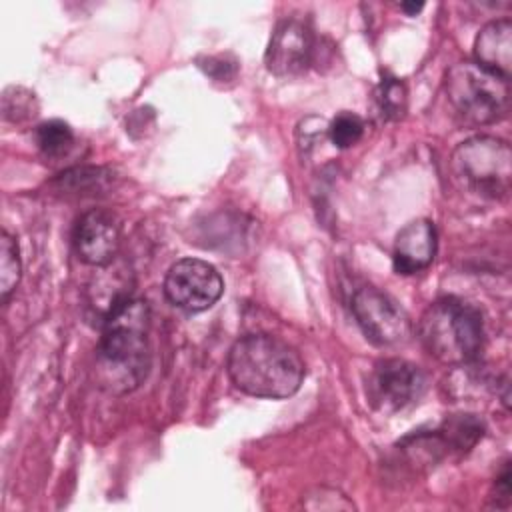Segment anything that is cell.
<instances>
[{
    "label": "cell",
    "instance_id": "cell-4",
    "mask_svg": "<svg viewBox=\"0 0 512 512\" xmlns=\"http://www.w3.org/2000/svg\"><path fill=\"white\" fill-rule=\"evenodd\" d=\"M444 90L456 118L466 126H486L510 110V80L464 60L446 72Z\"/></svg>",
    "mask_w": 512,
    "mask_h": 512
},
{
    "label": "cell",
    "instance_id": "cell-18",
    "mask_svg": "<svg viewBox=\"0 0 512 512\" xmlns=\"http://www.w3.org/2000/svg\"><path fill=\"white\" fill-rule=\"evenodd\" d=\"M2 112H4V118L12 120V122H20V120L34 116L36 114L34 94H30L24 88L10 86L2 94Z\"/></svg>",
    "mask_w": 512,
    "mask_h": 512
},
{
    "label": "cell",
    "instance_id": "cell-19",
    "mask_svg": "<svg viewBox=\"0 0 512 512\" xmlns=\"http://www.w3.org/2000/svg\"><path fill=\"white\" fill-rule=\"evenodd\" d=\"M102 182H104V176L100 168H74L60 174L62 190H70V192H82Z\"/></svg>",
    "mask_w": 512,
    "mask_h": 512
},
{
    "label": "cell",
    "instance_id": "cell-15",
    "mask_svg": "<svg viewBox=\"0 0 512 512\" xmlns=\"http://www.w3.org/2000/svg\"><path fill=\"white\" fill-rule=\"evenodd\" d=\"M374 106L382 120H400L408 108L406 84L396 76H384L374 90Z\"/></svg>",
    "mask_w": 512,
    "mask_h": 512
},
{
    "label": "cell",
    "instance_id": "cell-12",
    "mask_svg": "<svg viewBox=\"0 0 512 512\" xmlns=\"http://www.w3.org/2000/svg\"><path fill=\"white\" fill-rule=\"evenodd\" d=\"M474 62L510 80L512 74V22L508 18L488 22L474 40Z\"/></svg>",
    "mask_w": 512,
    "mask_h": 512
},
{
    "label": "cell",
    "instance_id": "cell-7",
    "mask_svg": "<svg viewBox=\"0 0 512 512\" xmlns=\"http://www.w3.org/2000/svg\"><path fill=\"white\" fill-rule=\"evenodd\" d=\"M428 378L420 366L402 358H384L374 364L368 378V400L384 414L414 406L426 392Z\"/></svg>",
    "mask_w": 512,
    "mask_h": 512
},
{
    "label": "cell",
    "instance_id": "cell-8",
    "mask_svg": "<svg viewBox=\"0 0 512 512\" xmlns=\"http://www.w3.org/2000/svg\"><path fill=\"white\" fill-rule=\"evenodd\" d=\"M224 292L220 272L200 258L174 262L164 278V294L172 306L188 314L204 312L218 302Z\"/></svg>",
    "mask_w": 512,
    "mask_h": 512
},
{
    "label": "cell",
    "instance_id": "cell-11",
    "mask_svg": "<svg viewBox=\"0 0 512 512\" xmlns=\"http://www.w3.org/2000/svg\"><path fill=\"white\" fill-rule=\"evenodd\" d=\"M438 236L436 226L428 218H416L408 222L394 240L392 266L398 274H416L426 270L436 256Z\"/></svg>",
    "mask_w": 512,
    "mask_h": 512
},
{
    "label": "cell",
    "instance_id": "cell-5",
    "mask_svg": "<svg viewBox=\"0 0 512 512\" xmlns=\"http://www.w3.org/2000/svg\"><path fill=\"white\" fill-rule=\"evenodd\" d=\"M452 170L472 192L486 198H504L512 184V152L496 136H472L452 152Z\"/></svg>",
    "mask_w": 512,
    "mask_h": 512
},
{
    "label": "cell",
    "instance_id": "cell-3",
    "mask_svg": "<svg viewBox=\"0 0 512 512\" xmlns=\"http://www.w3.org/2000/svg\"><path fill=\"white\" fill-rule=\"evenodd\" d=\"M418 338L438 362L448 366L470 364L484 348L482 314L462 298L444 296L422 314Z\"/></svg>",
    "mask_w": 512,
    "mask_h": 512
},
{
    "label": "cell",
    "instance_id": "cell-1",
    "mask_svg": "<svg viewBox=\"0 0 512 512\" xmlns=\"http://www.w3.org/2000/svg\"><path fill=\"white\" fill-rule=\"evenodd\" d=\"M148 334L150 308L140 298L130 296L104 316L94 356V376L102 390L128 394L146 380L152 366Z\"/></svg>",
    "mask_w": 512,
    "mask_h": 512
},
{
    "label": "cell",
    "instance_id": "cell-9",
    "mask_svg": "<svg viewBox=\"0 0 512 512\" xmlns=\"http://www.w3.org/2000/svg\"><path fill=\"white\" fill-rule=\"evenodd\" d=\"M72 244L76 256L84 264L94 268L112 264L120 246V228L116 218L102 208L84 212L74 224Z\"/></svg>",
    "mask_w": 512,
    "mask_h": 512
},
{
    "label": "cell",
    "instance_id": "cell-2",
    "mask_svg": "<svg viewBox=\"0 0 512 512\" xmlns=\"http://www.w3.org/2000/svg\"><path fill=\"white\" fill-rule=\"evenodd\" d=\"M296 348L272 334H246L228 352V376L238 390L256 398H288L304 380Z\"/></svg>",
    "mask_w": 512,
    "mask_h": 512
},
{
    "label": "cell",
    "instance_id": "cell-21",
    "mask_svg": "<svg viewBox=\"0 0 512 512\" xmlns=\"http://www.w3.org/2000/svg\"><path fill=\"white\" fill-rule=\"evenodd\" d=\"M400 8H402L408 16H414V14H418V12L424 8V2H402Z\"/></svg>",
    "mask_w": 512,
    "mask_h": 512
},
{
    "label": "cell",
    "instance_id": "cell-13",
    "mask_svg": "<svg viewBox=\"0 0 512 512\" xmlns=\"http://www.w3.org/2000/svg\"><path fill=\"white\" fill-rule=\"evenodd\" d=\"M448 450H470L484 436V422L472 414L450 416L438 430Z\"/></svg>",
    "mask_w": 512,
    "mask_h": 512
},
{
    "label": "cell",
    "instance_id": "cell-10",
    "mask_svg": "<svg viewBox=\"0 0 512 512\" xmlns=\"http://www.w3.org/2000/svg\"><path fill=\"white\" fill-rule=\"evenodd\" d=\"M312 54L314 38L310 28L296 18H286L276 24L264 62L274 76H298L312 62Z\"/></svg>",
    "mask_w": 512,
    "mask_h": 512
},
{
    "label": "cell",
    "instance_id": "cell-6",
    "mask_svg": "<svg viewBox=\"0 0 512 512\" xmlns=\"http://www.w3.org/2000/svg\"><path fill=\"white\" fill-rule=\"evenodd\" d=\"M350 308L362 334L376 346H398L412 334V320L406 310L376 286L364 284L356 288Z\"/></svg>",
    "mask_w": 512,
    "mask_h": 512
},
{
    "label": "cell",
    "instance_id": "cell-20",
    "mask_svg": "<svg viewBox=\"0 0 512 512\" xmlns=\"http://www.w3.org/2000/svg\"><path fill=\"white\" fill-rule=\"evenodd\" d=\"M496 506L500 508H506L510 504V466L508 462L504 464L502 472L498 474L496 478V496H492Z\"/></svg>",
    "mask_w": 512,
    "mask_h": 512
},
{
    "label": "cell",
    "instance_id": "cell-17",
    "mask_svg": "<svg viewBox=\"0 0 512 512\" xmlns=\"http://www.w3.org/2000/svg\"><path fill=\"white\" fill-rule=\"evenodd\" d=\"M364 130V120L358 114L344 110L332 118V122L326 128V134L336 148L344 150L358 144L364 136Z\"/></svg>",
    "mask_w": 512,
    "mask_h": 512
},
{
    "label": "cell",
    "instance_id": "cell-14",
    "mask_svg": "<svg viewBox=\"0 0 512 512\" xmlns=\"http://www.w3.org/2000/svg\"><path fill=\"white\" fill-rule=\"evenodd\" d=\"M34 140L44 158L56 160L66 156L74 146V132L62 120H46L36 126Z\"/></svg>",
    "mask_w": 512,
    "mask_h": 512
},
{
    "label": "cell",
    "instance_id": "cell-16",
    "mask_svg": "<svg viewBox=\"0 0 512 512\" xmlns=\"http://www.w3.org/2000/svg\"><path fill=\"white\" fill-rule=\"evenodd\" d=\"M20 276H22V264H20L18 242L12 234L2 230V236H0V300L2 304H6L12 292L16 290Z\"/></svg>",
    "mask_w": 512,
    "mask_h": 512
}]
</instances>
